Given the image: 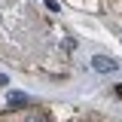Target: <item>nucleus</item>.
<instances>
[{"mask_svg": "<svg viewBox=\"0 0 122 122\" xmlns=\"http://www.w3.org/2000/svg\"><path fill=\"white\" fill-rule=\"evenodd\" d=\"M92 70H98V73H113V70H119V61L107 58V55H95V58H92Z\"/></svg>", "mask_w": 122, "mask_h": 122, "instance_id": "obj_1", "label": "nucleus"}, {"mask_svg": "<svg viewBox=\"0 0 122 122\" xmlns=\"http://www.w3.org/2000/svg\"><path fill=\"white\" fill-rule=\"evenodd\" d=\"M9 104H28V95H21V92H12V95H9Z\"/></svg>", "mask_w": 122, "mask_h": 122, "instance_id": "obj_2", "label": "nucleus"}, {"mask_svg": "<svg viewBox=\"0 0 122 122\" xmlns=\"http://www.w3.org/2000/svg\"><path fill=\"white\" fill-rule=\"evenodd\" d=\"M119 98H122V86H119Z\"/></svg>", "mask_w": 122, "mask_h": 122, "instance_id": "obj_3", "label": "nucleus"}]
</instances>
